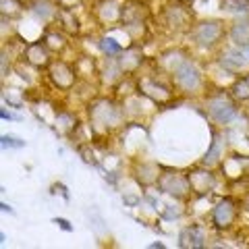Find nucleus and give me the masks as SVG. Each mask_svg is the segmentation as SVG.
<instances>
[{"label": "nucleus", "mask_w": 249, "mask_h": 249, "mask_svg": "<svg viewBox=\"0 0 249 249\" xmlns=\"http://www.w3.org/2000/svg\"><path fill=\"white\" fill-rule=\"evenodd\" d=\"M91 116L96 119L100 124H112L116 121V112H114V106L108 104V102H100L91 108Z\"/></svg>", "instance_id": "9b49d317"}, {"label": "nucleus", "mask_w": 249, "mask_h": 249, "mask_svg": "<svg viewBox=\"0 0 249 249\" xmlns=\"http://www.w3.org/2000/svg\"><path fill=\"white\" fill-rule=\"evenodd\" d=\"M46 46L50 50H60V48H65V37L58 34H48L46 36Z\"/></svg>", "instance_id": "5701e85b"}, {"label": "nucleus", "mask_w": 249, "mask_h": 249, "mask_svg": "<svg viewBox=\"0 0 249 249\" xmlns=\"http://www.w3.org/2000/svg\"><path fill=\"white\" fill-rule=\"evenodd\" d=\"M100 17L104 21L112 23V21H119L121 19V9L116 6L114 0H104L102 4H100Z\"/></svg>", "instance_id": "f3484780"}, {"label": "nucleus", "mask_w": 249, "mask_h": 249, "mask_svg": "<svg viewBox=\"0 0 249 249\" xmlns=\"http://www.w3.org/2000/svg\"><path fill=\"white\" fill-rule=\"evenodd\" d=\"M81 0H58V4H60V9H73L75 4H79Z\"/></svg>", "instance_id": "bb28decb"}, {"label": "nucleus", "mask_w": 249, "mask_h": 249, "mask_svg": "<svg viewBox=\"0 0 249 249\" xmlns=\"http://www.w3.org/2000/svg\"><path fill=\"white\" fill-rule=\"evenodd\" d=\"M166 21H168V25H173V27H187L189 25V13H187L183 6H170V9L166 11Z\"/></svg>", "instance_id": "ddd939ff"}, {"label": "nucleus", "mask_w": 249, "mask_h": 249, "mask_svg": "<svg viewBox=\"0 0 249 249\" xmlns=\"http://www.w3.org/2000/svg\"><path fill=\"white\" fill-rule=\"evenodd\" d=\"M175 81L178 88H183L185 91H193L199 88L201 83V77H199V71L196 65H191V62H181L177 69H175Z\"/></svg>", "instance_id": "20e7f679"}, {"label": "nucleus", "mask_w": 249, "mask_h": 249, "mask_svg": "<svg viewBox=\"0 0 249 249\" xmlns=\"http://www.w3.org/2000/svg\"><path fill=\"white\" fill-rule=\"evenodd\" d=\"M224 27L220 21H204L193 29V40L199 46H214L222 37Z\"/></svg>", "instance_id": "7ed1b4c3"}, {"label": "nucleus", "mask_w": 249, "mask_h": 249, "mask_svg": "<svg viewBox=\"0 0 249 249\" xmlns=\"http://www.w3.org/2000/svg\"><path fill=\"white\" fill-rule=\"evenodd\" d=\"M222 65L227 67V69H231V71H239V69L247 67L249 62L245 60V56H243V52H241V48H237V50H231V52L224 54V56H222Z\"/></svg>", "instance_id": "2eb2a0df"}, {"label": "nucleus", "mask_w": 249, "mask_h": 249, "mask_svg": "<svg viewBox=\"0 0 249 249\" xmlns=\"http://www.w3.org/2000/svg\"><path fill=\"white\" fill-rule=\"evenodd\" d=\"M50 79L62 89H69L75 83V71L67 62H54L50 67Z\"/></svg>", "instance_id": "6e6552de"}, {"label": "nucleus", "mask_w": 249, "mask_h": 249, "mask_svg": "<svg viewBox=\"0 0 249 249\" xmlns=\"http://www.w3.org/2000/svg\"><path fill=\"white\" fill-rule=\"evenodd\" d=\"M100 50L104 54H108V56H116V54L123 52L121 44H116L112 37H102V40H100Z\"/></svg>", "instance_id": "4be33fe9"}, {"label": "nucleus", "mask_w": 249, "mask_h": 249, "mask_svg": "<svg viewBox=\"0 0 249 249\" xmlns=\"http://www.w3.org/2000/svg\"><path fill=\"white\" fill-rule=\"evenodd\" d=\"M187 178H189V187L191 191L196 193V196H208L210 191L214 189V175L210 173V170H204V168H197V170H191L189 175H187Z\"/></svg>", "instance_id": "423d86ee"}, {"label": "nucleus", "mask_w": 249, "mask_h": 249, "mask_svg": "<svg viewBox=\"0 0 249 249\" xmlns=\"http://www.w3.org/2000/svg\"><path fill=\"white\" fill-rule=\"evenodd\" d=\"M231 40L237 46H249V19H241L231 27Z\"/></svg>", "instance_id": "f8f14e48"}, {"label": "nucleus", "mask_w": 249, "mask_h": 249, "mask_svg": "<svg viewBox=\"0 0 249 249\" xmlns=\"http://www.w3.org/2000/svg\"><path fill=\"white\" fill-rule=\"evenodd\" d=\"M58 119H60L62 123H65V124H62V127H65L67 131H69V129H71V127H73V123H75V119H73V116H69V114H60V116H58Z\"/></svg>", "instance_id": "a878e982"}, {"label": "nucleus", "mask_w": 249, "mask_h": 249, "mask_svg": "<svg viewBox=\"0 0 249 249\" xmlns=\"http://www.w3.org/2000/svg\"><path fill=\"white\" fill-rule=\"evenodd\" d=\"M245 210H247V212H249V197L245 199Z\"/></svg>", "instance_id": "c756f323"}, {"label": "nucleus", "mask_w": 249, "mask_h": 249, "mask_svg": "<svg viewBox=\"0 0 249 249\" xmlns=\"http://www.w3.org/2000/svg\"><path fill=\"white\" fill-rule=\"evenodd\" d=\"M34 13H36V17H40V19H44V21H48V19H52L54 15H56V9H52V4H50V2L42 0V2H36V4H34Z\"/></svg>", "instance_id": "412c9836"}, {"label": "nucleus", "mask_w": 249, "mask_h": 249, "mask_svg": "<svg viewBox=\"0 0 249 249\" xmlns=\"http://www.w3.org/2000/svg\"><path fill=\"white\" fill-rule=\"evenodd\" d=\"M58 21L62 23V27L71 34H77L79 31V21H77L75 13L71 9H58Z\"/></svg>", "instance_id": "a211bd4d"}, {"label": "nucleus", "mask_w": 249, "mask_h": 249, "mask_svg": "<svg viewBox=\"0 0 249 249\" xmlns=\"http://www.w3.org/2000/svg\"><path fill=\"white\" fill-rule=\"evenodd\" d=\"M139 89H142L147 98H152L154 102H166L170 98V91L164 88V85H158L154 81H142L139 83Z\"/></svg>", "instance_id": "9d476101"}, {"label": "nucleus", "mask_w": 249, "mask_h": 249, "mask_svg": "<svg viewBox=\"0 0 249 249\" xmlns=\"http://www.w3.org/2000/svg\"><path fill=\"white\" fill-rule=\"evenodd\" d=\"M231 96L235 100H241V102H245V100H249V79H237L235 83H232L231 88Z\"/></svg>", "instance_id": "aec40b11"}, {"label": "nucleus", "mask_w": 249, "mask_h": 249, "mask_svg": "<svg viewBox=\"0 0 249 249\" xmlns=\"http://www.w3.org/2000/svg\"><path fill=\"white\" fill-rule=\"evenodd\" d=\"M178 245L183 249H199L204 247V232H201L199 227H189L181 232L178 237Z\"/></svg>", "instance_id": "1a4fd4ad"}, {"label": "nucleus", "mask_w": 249, "mask_h": 249, "mask_svg": "<svg viewBox=\"0 0 249 249\" xmlns=\"http://www.w3.org/2000/svg\"><path fill=\"white\" fill-rule=\"evenodd\" d=\"M175 2H189V0H175Z\"/></svg>", "instance_id": "7c9ffc66"}, {"label": "nucleus", "mask_w": 249, "mask_h": 249, "mask_svg": "<svg viewBox=\"0 0 249 249\" xmlns=\"http://www.w3.org/2000/svg\"><path fill=\"white\" fill-rule=\"evenodd\" d=\"M220 156H222V137L214 133L212 135V145H210V150L208 154L204 156V160H201V164L204 166H214L218 160H220Z\"/></svg>", "instance_id": "4468645a"}, {"label": "nucleus", "mask_w": 249, "mask_h": 249, "mask_svg": "<svg viewBox=\"0 0 249 249\" xmlns=\"http://www.w3.org/2000/svg\"><path fill=\"white\" fill-rule=\"evenodd\" d=\"M158 187L164 193H170V196H177V197H185L187 191H191L189 187V178L185 175H178V173H164L158 177Z\"/></svg>", "instance_id": "f03ea898"}, {"label": "nucleus", "mask_w": 249, "mask_h": 249, "mask_svg": "<svg viewBox=\"0 0 249 249\" xmlns=\"http://www.w3.org/2000/svg\"><path fill=\"white\" fill-rule=\"evenodd\" d=\"M208 112L218 124H227L232 121V116L237 114V106L229 96L218 93V96L208 100Z\"/></svg>", "instance_id": "f257e3e1"}, {"label": "nucleus", "mask_w": 249, "mask_h": 249, "mask_svg": "<svg viewBox=\"0 0 249 249\" xmlns=\"http://www.w3.org/2000/svg\"><path fill=\"white\" fill-rule=\"evenodd\" d=\"M54 222H56L60 229H65V231H71V224H69V222L65 220V218H54Z\"/></svg>", "instance_id": "cd10ccee"}, {"label": "nucleus", "mask_w": 249, "mask_h": 249, "mask_svg": "<svg viewBox=\"0 0 249 249\" xmlns=\"http://www.w3.org/2000/svg\"><path fill=\"white\" fill-rule=\"evenodd\" d=\"M124 201H127V204H137L135 197H124Z\"/></svg>", "instance_id": "c85d7f7f"}, {"label": "nucleus", "mask_w": 249, "mask_h": 249, "mask_svg": "<svg viewBox=\"0 0 249 249\" xmlns=\"http://www.w3.org/2000/svg\"><path fill=\"white\" fill-rule=\"evenodd\" d=\"M139 65H142V52L137 48L124 50L123 58H121V71H135Z\"/></svg>", "instance_id": "dca6fc26"}, {"label": "nucleus", "mask_w": 249, "mask_h": 249, "mask_svg": "<svg viewBox=\"0 0 249 249\" xmlns=\"http://www.w3.org/2000/svg\"><path fill=\"white\" fill-rule=\"evenodd\" d=\"M2 2V15H17L19 9H23V4L19 2V0H0Z\"/></svg>", "instance_id": "b1692460"}, {"label": "nucleus", "mask_w": 249, "mask_h": 249, "mask_svg": "<svg viewBox=\"0 0 249 249\" xmlns=\"http://www.w3.org/2000/svg\"><path fill=\"white\" fill-rule=\"evenodd\" d=\"M25 58L29 65H34L37 69L48 67L50 65V48L46 46V42H34L25 48Z\"/></svg>", "instance_id": "0eeeda50"}, {"label": "nucleus", "mask_w": 249, "mask_h": 249, "mask_svg": "<svg viewBox=\"0 0 249 249\" xmlns=\"http://www.w3.org/2000/svg\"><path fill=\"white\" fill-rule=\"evenodd\" d=\"M25 142H21L17 137H11V135H2V147H23Z\"/></svg>", "instance_id": "393cba45"}, {"label": "nucleus", "mask_w": 249, "mask_h": 249, "mask_svg": "<svg viewBox=\"0 0 249 249\" xmlns=\"http://www.w3.org/2000/svg\"><path fill=\"white\" fill-rule=\"evenodd\" d=\"M235 218H237L235 201L229 199V197H224L222 201H218L216 208H214V212H212V220H214V224L218 229H231L232 222H235Z\"/></svg>", "instance_id": "39448f33"}, {"label": "nucleus", "mask_w": 249, "mask_h": 249, "mask_svg": "<svg viewBox=\"0 0 249 249\" xmlns=\"http://www.w3.org/2000/svg\"><path fill=\"white\" fill-rule=\"evenodd\" d=\"M220 9H222V11H227V13L249 15V0H222Z\"/></svg>", "instance_id": "6ab92c4d"}]
</instances>
